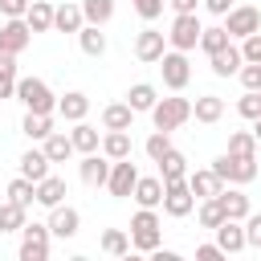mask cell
Returning <instances> with one entry per match:
<instances>
[{
    "label": "cell",
    "mask_w": 261,
    "mask_h": 261,
    "mask_svg": "<svg viewBox=\"0 0 261 261\" xmlns=\"http://www.w3.org/2000/svg\"><path fill=\"white\" fill-rule=\"evenodd\" d=\"M8 200H16L20 208H33V200H37V184L24 179V175H16V179L8 184Z\"/></svg>",
    "instance_id": "obj_38"
},
{
    "label": "cell",
    "mask_w": 261,
    "mask_h": 261,
    "mask_svg": "<svg viewBox=\"0 0 261 261\" xmlns=\"http://www.w3.org/2000/svg\"><path fill=\"white\" fill-rule=\"evenodd\" d=\"M69 139H73V151H82V155H90V151H98V147H102V139H98V126H90L86 118H82V122H73Z\"/></svg>",
    "instance_id": "obj_28"
},
{
    "label": "cell",
    "mask_w": 261,
    "mask_h": 261,
    "mask_svg": "<svg viewBox=\"0 0 261 261\" xmlns=\"http://www.w3.org/2000/svg\"><path fill=\"white\" fill-rule=\"evenodd\" d=\"M220 208H224V216H232V220H245L253 208H249V196L241 192V188H220Z\"/></svg>",
    "instance_id": "obj_22"
},
{
    "label": "cell",
    "mask_w": 261,
    "mask_h": 261,
    "mask_svg": "<svg viewBox=\"0 0 261 261\" xmlns=\"http://www.w3.org/2000/svg\"><path fill=\"white\" fill-rule=\"evenodd\" d=\"M61 200H65V179H61V175H45V179L37 184V204L57 208Z\"/></svg>",
    "instance_id": "obj_29"
},
{
    "label": "cell",
    "mask_w": 261,
    "mask_h": 261,
    "mask_svg": "<svg viewBox=\"0 0 261 261\" xmlns=\"http://www.w3.org/2000/svg\"><path fill=\"white\" fill-rule=\"evenodd\" d=\"M29 208H20L16 200H0V232H20L29 220H24Z\"/></svg>",
    "instance_id": "obj_32"
},
{
    "label": "cell",
    "mask_w": 261,
    "mask_h": 261,
    "mask_svg": "<svg viewBox=\"0 0 261 261\" xmlns=\"http://www.w3.org/2000/svg\"><path fill=\"white\" fill-rule=\"evenodd\" d=\"M77 45H82L86 57H102V53H106V33H102V24H82Z\"/></svg>",
    "instance_id": "obj_27"
},
{
    "label": "cell",
    "mask_w": 261,
    "mask_h": 261,
    "mask_svg": "<svg viewBox=\"0 0 261 261\" xmlns=\"http://www.w3.org/2000/svg\"><path fill=\"white\" fill-rule=\"evenodd\" d=\"M77 228H82V212H77V208H69V204L49 208V232H53V237L69 241V237H77Z\"/></svg>",
    "instance_id": "obj_14"
},
{
    "label": "cell",
    "mask_w": 261,
    "mask_h": 261,
    "mask_svg": "<svg viewBox=\"0 0 261 261\" xmlns=\"http://www.w3.org/2000/svg\"><path fill=\"white\" fill-rule=\"evenodd\" d=\"M126 102H130V110H135V114H143V110L151 114V106L159 102V90H155L151 82H135V86L126 90Z\"/></svg>",
    "instance_id": "obj_24"
},
{
    "label": "cell",
    "mask_w": 261,
    "mask_h": 261,
    "mask_svg": "<svg viewBox=\"0 0 261 261\" xmlns=\"http://www.w3.org/2000/svg\"><path fill=\"white\" fill-rule=\"evenodd\" d=\"M57 110H61V118H65V122H82V118L90 114V98H86L82 90H69V94L57 102Z\"/></svg>",
    "instance_id": "obj_25"
},
{
    "label": "cell",
    "mask_w": 261,
    "mask_h": 261,
    "mask_svg": "<svg viewBox=\"0 0 261 261\" xmlns=\"http://www.w3.org/2000/svg\"><path fill=\"white\" fill-rule=\"evenodd\" d=\"M212 171L224 184H253L257 179V155H232V151H224V155L212 159Z\"/></svg>",
    "instance_id": "obj_2"
},
{
    "label": "cell",
    "mask_w": 261,
    "mask_h": 261,
    "mask_svg": "<svg viewBox=\"0 0 261 261\" xmlns=\"http://www.w3.org/2000/svg\"><path fill=\"white\" fill-rule=\"evenodd\" d=\"M237 77H241V86H245V90H261V61H245Z\"/></svg>",
    "instance_id": "obj_44"
},
{
    "label": "cell",
    "mask_w": 261,
    "mask_h": 261,
    "mask_svg": "<svg viewBox=\"0 0 261 261\" xmlns=\"http://www.w3.org/2000/svg\"><path fill=\"white\" fill-rule=\"evenodd\" d=\"M253 135H257V143H261V118H257V126H253Z\"/></svg>",
    "instance_id": "obj_53"
},
{
    "label": "cell",
    "mask_w": 261,
    "mask_h": 261,
    "mask_svg": "<svg viewBox=\"0 0 261 261\" xmlns=\"http://www.w3.org/2000/svg\"><path fill=\"white\" fill-rule=\"evenodd\" d=\"M16 98H20L24 110H33V114H53V110H57V94L49 90L45 77H20V82H16Z\"/></svg>",
    "instance_id": "obj_1"
},
{
    "label": "cell",
    "mask_w": 261,
    "mask_h": 261,
    "mask_svg": "<svg viewBox=\"0 0 261 261\" xmlns=\"http://www.w3.org/2000/svg\"><path fill=\"white\" fill-rule=\"evenodd\" d=\"M102 155H110V159H130V135H126V130H106V135H102Z\"/></svg>",
    "instance_id": "obj_33"
},
{
    "label": "cell",
    "mask_w": 261,
    "mask_h": 261,
    "mask_svg": "<svg viewBox=\"0 0 261 261\" xmlns=\"http://www.w3.org/2000/svg\"><path fill=\"white\" fill-rule=\"evenodd\" d=\"M20 175H24V179H33V184H41V179L49 175V155H45V147H41V151L33 147V151H24V155H20Z\"/></svg>",
    "instance_id": "obj_21"
},
{
    "label": "cell",
    "mask_w": 261,
    "mask_h": 261,
    "mask_svg": "<svg viewBox=\"0 0 261 261\" xmlns=\"http://www.w3.org/2000/svg\"><path fill=\"white\" fill-rule=\"evenodd\" d=\"M49 224H24L20 228V261H45L49 257Z\"/></svg>",
    "instance_id": "obj_8"
},
{
    "label": "cell",
    "mask_w": 261,
    "mask_h": 261,
    "mask_svg": "<svg viewBox=\"0 0 261 261\" xmlns=\"http://www.w3.org/2000/svg\"><path fill=\"white\" fill-rule=\"evenodd\" d=\"M151 257H155V261H175V253H171V249H155Z\"/></svg>",
    "instance_id": "obj_52"
},
{
    "label": "cell",
    "mask_w": 261,
    "mask_h": 261,
    "mask_svg": "<svg viewBox=\"0 0 261 261\" xmlns=\"http://www.w3.org/2000/svg\"><path fill=\"white\" fill-rule=\"evenodd\" d=\"M204 8H208V12H216V16H228L232 0H204Z\"/></svg>",
    "instance_id": "obj_50"
},
{
    "label": "cell",
    "mask_w": 261,
    "mask_h": 261,
    "mask_svg": "<svg viewBox=\"0 0 261 261\" xmlns=\"http://www.w3.org/2000/svg\"><path fill=\"white\" fill-rule=\"evenodd\" d=\"M16 57L12 53H0V98H12L16 94Z\"/></svg>",
    "instance_id": "obj_36"
},
{
    "label": "cell",
    "mask_w": 261,
    "mask_h": 261,
    "mask_svg": "<svg viewBox=\"0 0 261 261\" xmlns=\"http://www.w3.org/2000/svg\"><path fill=\"white\" fill-rule=\"evenodd\" d=\"M135 204L139 208H159L163 204V175H139V184H135Z\"/></svg>",
    "instance_id": "obj_17"
},
{
    "label": "cell",
    "mask_w": 261,
    "mask_h": 261,
    "mask_svg": "<svg viewBox=\"0 0 261 261\" xmlns=\"http://www.w3.org/2000/svg\"><path fill=\"white\" fill-rule=\"evenodd\" d=\"M188 188L196 192V200H208V196H220L224 179H220L212 167H200V171H188Z\"/></svg>",
    "instance_id": "obj_18"
},
{
    "label": "cell",
    "mask_w": 261,
    "mask_h": 261,
    "mask_svg": "<svg viewBox=\"0 0 261 261\" xmlns=\"http://www.w3.org/2000/svg\"><path fill=\"white\" fill-rule=\"evenodd\" d=\"M245 241H249V249H261V212L245 216Z\"/></svg>",
    "instance_id": "obj_45"
},
{
    "label": "cell",
    "mask_w": 261,
    "mask_h": 261,
    "mask_svg": "<svg viewBox=\"0 0 261 261\" xmlns=\"http://www.w3.org/2000/svg\"><path fill=\"white\" fill-rule=\"evenodd\" d=\"M196 216H200V228H212V232H216V224L224 220V208H220V200H216V196H208V200H200Z\"/></svg>",
    "instance_id": "obj_39"
},
{
    "label": "cell",
    "mask_w": 261,
    "mask_h": 261,
    "mask_svg": "<svg viewBox=\"0 0 261 261\" xmlns=\"http://www.w3.org/2000/svg\"><path fill=\"white\" fill-rule=\"evenodd\" d=\"M167 4H171V12H196L200 0H167Z\"/></svg>",
    "instance_id": "obj_51"
},
{
    "label": "cell",
    "mask_w": 261,
    "mask_h": 261,
    "mask_svg": "<svg viewBox=\"0 0 261 261\" xmlns=\"http://www.w3.org/2000/svg\"><path fill=\"white\" fill-rule=\"evenodd\" d=\"M192 118V102L188 98H159L155 106H151V122H155V130H175V126H184Z\"/></svg>",
    "instance_id": "obj_4"
},
{
    "label": "cell",
    "mask_w": 261,
    "mask_h": 261,
    "mask_svg": "<svg viewBox=\"0 0 261 261\" xmlns=\"http://www.w3.org/2000/svg\"><path fill=\"white\" fill-rule=\"evenodd\" d=\"M20 130L33 139V143H45L49 135H53V114H24V122H20Z\"/></svg>",
    "instance_id": "obj_30"
},
{
    "label": "cell",
    "mask_w": 261,
    "mask_h": 261,
    "mask_svg": "<svg viewBox=\"0 0 261 261\" xmlns=\"http://www.w3.org/2000/svg\"><path fill=\"white\" fill-rule=\"evenodd\" d=\"M29 41H33V29H29L24 16H8V20L0 24V53L20 57V53L29 49Z\"/></svg>",
    "instance_id": "obj_9"
},
{
    "label": "cell",
    "mask_w": 261,
    "mask_h": 261,
    "mask_svg": "<svg viewBox=\"0 0 261 261\" xmlns=\"http://www.w3.org/2000/svg\"><path fill=\"white\" fill-rule=\"evenodd\" d=\"M224 29H228V37L245 41L249 33H257V29H261V12H257L253 4H232V8H228V20H224Z\"/></svg>",
    "instance_id": "obj_10"
},
{
    "label": "cell",
    "mask_w": 261,
    "mask_h": 261,
    "mask_svg": "<svg viewBox=\"0 0 261 261\" xmlns=\"http://www.w3.org/2000/svg\"><path fill=\"white\" fill-rule=\"evenodd\" d=\"M29 4H33V0H0V12H4V16H24Z\"/></svg>",
    "instance_id": "obj_48"
},
{
    "label": "cell",
    "mask_w": 261,
    "mask_h": 261,
    "mask_svg": "<svg viewBox=\"0 0 261 261\" xmlns=\"http://www.w3.org/2000/svg\"><path fill=\"white\" fill-rule=\"evenodd\" d=\"M208 61H212V73H216V77H232V73H241L245 53H241V45H232V41H228V45H224L220 53H212Z\"/></svg>",
    "instance_id": "obj_16"
},
{
    "label": "cell",
    "mask_w": 261,
    "mask_h": 261,
    "mask_svg": "<svg viewBox=\"0 0 261 261\" xmlns=\"http://www.w3.org/2000/svg\"><path fill=\"white\" fill-rule=\"evenodd\" d=\"M192 118L204 122V126L220 122V118H224V98H216V94H200V98L192 102Z\"/></svg>",
    "instance_id": "obj_19"
},
{
    "label": "cell",
    "mask_w": 261,
    "mask_h": 261,
    "mask_svg": "<svg viewBox=\"0 0 261 261\" xmlns=\"http://www.w3.org/2000/svg\"><path fill=\"white\" fill-rule=\"evenodd\" d=\"M200 33H204V24H200V16H196V12H175L171 33H167V45H171V49H179V53H188V49H196V45H200Z\"/></svg>",
    "instance_id": "obj_5"
},
{
    "label": "cell",
    "mask_w": 261,
    "mask_h": 261,
    "mask_svg": "<svg viewBox=\"0 0 261 261\" xmlns=\"http://www.w3.org/2000/svg\"><path fill=\"white\" fill-rule=\"evenodd\" d=\"M135 184H139V167L130 163V159H114V167H110V179H106V188H110V196H130L135 192Z\"/></svg>",
    "instance_id": "obj_13"
},
{
    "label": "cell",
    "mask_w": 261,
    "mask_h": 261,
    "mask_svg": "<svg viewBox=\"0 0 261 261\" xmlns=\"http://www.w3.org/2000/svg\"><path fill=\"white\" fill-rule=\"evenodd\" d=\"M228 151L232 155H257V135L253 130H232L228 135Z\"/></svg>",
    "instance_id": "obj_42"
},
{
    "label": "cell",
    "mask_w": 261,
    "mask_h": 261,
    "mask_svg": "<svg viewBox=\"0 0 261 261\" xmlns=\"http://www.w3.org/2000/svg\"><path fill=\"white\" fill-rule=\"evenodd\" d=\"M228 41H232V37H228V29H224V24H212V29H204V33H200V49H204L208 57H212V53H220Z\"/></svg>",
    "instance_id": "obj_37"
},
{
    "label": "cell",
    "mask_w": 261,
    "mask_h": 261,
    "mask_svg": "<svg viewBox=\"0 0 261 261\" xmlns=\"http://www.w3.org/2000/svg\"><path fill=\"white\" fill-rule=\"evenodd\" d=\"M196 257H200V261H220V257H224V249H220V245H200V249H196Z\"/></svg>",
    "instance_id": "obj_49"
},
{
    "label": "cell",
    "mask_w": 261,
    "mask_h": 261,
    "mask_svg": "<svg viewBox=\"0 0 261 261\" xmlns=\"http://www.w3.org/2000/svg\"><path fill=\"white\" fill-rule=\"evenodd\" d=\"M216 245H220L224 253H245V249H249V241H245V220L224 216V220L216 224Z\"/></svg>",
    "instance_id": "obj_15"
},
{
    "label": "cell",
    "mask_w": 261,
    "mask_h": 261,
    "mask_svg": "<svg viewBox=\"0 0 261 261\" xmlns=\"http://www.w3.org/2000/svg\"><path fill=\"white\" fill-rule=\"evenodd\" d=\"M98 245H102V253H110V257H126V253H130V237H126L122 228H106Z\"/></svg>",
    "instance_id": "obj_35"
},
{
    "label": "cell",
    "mask_w": 261,
    "mask_h": 261,
    "mask_svg": "<svg viewBox=\"0 0 261 261\" xmlns=\"http://www.w3.org/2000/svg\"><path fill=\"white\" fill-rule=\"evenodd\" d=\"M110 167H114V159H110V155H98V151H90V155H82V163H77V175H82V184H86V188H106V179H110Z\"/></svg>",
    "instance_id": "obj_11"
},
{
    "label": "cell",
    "mask_w": 261,
    "mask_h": 261,
    "mask_svg": "<svg viewBox=\"0 0 261 261\" xmlns=\"http://www.w3.org/2000/svg\"><path fill=\"white\" fill-rule=\"evenodd\" d=\"M159 73H163V86L179 94V90L188 86V77H192V65H188V53H179V49H167V53L159 57Z\"/></svg>",
    "instance_id": "obj_6"
},
{
    "label": "cell",
    "mask_w": 261,
    "mask_h": 261,
    "mask_svg": "<svg viewBox=\"0 0 261 261\" xmlns=\"http://www.w3.org/2000/svg\"><path fill=\"white\" fill-rule=\"evenodd\" d=\"M159 175H163V184H171V179H188V159H184V151H167L163 159H159Z\"/></svg>",
    "instance_id": "obj_31"
},
{
    "label": "cell",
    "mask_w": 261,
    "mask_h": 261,
    "mask_svg": "<svg viewBox=\"0 0 261 261\" xmlns=\"http://www.w3.org/2000/svg\"><path fill=\"white\" fill-rule=\"evenodd\" d=\"M163 53H167V33H159V29H143V33L135 37V57H139V61L159 65Z\"/></svg>",
    "instance_id": "obj_12"
},
{
    "label": "cell",
    "mask_w": 261,
    "mask_h": 261,
    "mask_svg": "<svg viewBox=\"0 0 261 261\" xmlns=\"http://www.w3.org/2000/svg\"><path fill=\"white\" fill-rule=\"evenodd\" d=\"M192 208H196V192L188 188V179H171V184H163V212H167V216L184 220Z\"/></svg>",
    "instance_id": "obj_7"
},
{
    "label": "cell",
    "mask_w": 261,
    "mask_h": 261,
    "mask_svg": "<svg viewBox=\"0 0 261 261\" xmlns=\"http://www.w3.org/2000/svg\"><path fill=\"white\" fill-rule=\"evenodd\" d=\"M237 114L257 122V118H261V90H245V98L237 102Z\"/></svg>",
    "instance_id": "obj_43"
},
{
    "label": "cell",
    "mask_w": 261,
    "mask_h": 261,
    "mask_svg": "<svg viewBox=\"0 0 261 261\" xmlns=\"http://www.w3.org/2000/svg\"><path fill=\"white\" fill-rule=\"evenodd\" d=\"M130 122H135L130 102H110V106L102 110V126H106V130H130Z\"/></svg>",
    "instance_id": "obj_26"
},
{
    "label": "cell",
    "mask_w": 261,
    "mask_h": 261,
    "mask_svg": "<svg viewBox=\"0 0 261 261\" xmlns=\"http://www.w3.org/2000/svg\"><path fill=\"white\" fill-rule=\"evenodd\" d=\"M241 53H245V61H261V29L241 41Z\"/></svg>",
    "instance_id": "obj_46"
},
{
    "label": "cell",
    "mask_w": 261,
    "mask_h": 261,
    "mask_svg": "<svg viewBox=\"0 0 261 261\" xmlns=\"http://www.w3.org/2000/svg\"><path fill=\"white\" fill-rule=\"evenodd\" d=\"M82 24H86L82 4H57L53 8V29L57 33H82Z\"/></svg>",
    "instance_id": "obj_20"
},
{
    "label": "cell",
    "mask_w": 261,
    "mask_h": 261,
    "mask_svg": "<svg viewBox=\"0 0 261 261\" xmlns=\"http://www.w3.org/2000/svg\"><path fill=\"white\" fill-rule=\"evenodd\" d=\"M82 12H86V24H106L114 16V0H82Z\"/></svg>",
    "instance_id": "obj_40"
},
{
    "label": "cell",
    "mask_w": 261,
    "mask_h": 261,
    "mask_svg": "<svg viewBox=\"0 0 261 261\" xmlns=\"http://www.w3.org/2000/svg\"><path fill=\"white\" fill-rule=\"evenodd\" d=\"M45 155H49V163H65V159L73 155V139L61 135V130H53V135L45 139Z\"/></svg>",
    "instance_id": "obj_34"
},
{
    "label": "cell",
    "mask_w": 261,
    "mask_h": 261,
    "mask_svg": "<svg viewBox=\"0 0 261 261\" xmlns=\"http://www.w3.org/2000/svg\"><path fill=\"white\" fill-rule=\"evenodd\" d=\"M159 216H155V208H139L135 216H130V249H139V253H155L159 249Z\"/></svg>",
    "instance_id": "obj_3"
},
{
    "label": "cell",
    "mask_w": 261,
    "mask_h": 261,
    "mask_svg": "<svg viewBox=\"0 0 261 261\" xmlns=\"http://www.w3.org/2000/svg\"><path fill=\"white\" fill-rule=\"evenodd\" d=\"M53 8H57L53 0H33L29 12H24L29 29H33V33H49V29H53Z\"/></svg>",
    "instance_id": "obj_23"
},
{
    "label": "cell",
    "mask_w": 261,
    "mask_h": 261,
    "mask_svg": "<svg viewBox=\"0 0 261 261\" xmlns=\"http://www.w3.org/2000/svg\"><path fill=\"white\" fill-rule=\"evenodd\" d=\"M143 151L151 155V163H159V159L171 151V135H167V130H151V135H147V143H143Z\"/></svg>",
    "instance_id": "obj_41"
},
{
    "label": "cell",
    "mask_w": 261,
    "mask_h": 261,
    "mask_svg": "<svg viewBox=\"0 0 261 261\" xmlns=\"http://www.w3.org/2000/svg\"><path fill=\"white\" fill-rule=\"evenodd\" d=\"M130 4H135V12H139L143 20H155V16L163 12V4H167V0H130Z\"/></svg>",
    "instance_id": "obj_47"
}]
</instances>
